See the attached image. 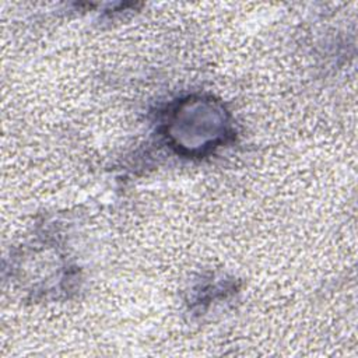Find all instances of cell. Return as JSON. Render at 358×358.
Wrapping results in <instances>:
<instances>
[{"instance_id": "6da1fadb", "label": "cell", "mask_w": 358, "mask_h": 358, "mask_svg": "<svg viewBox=\"0 0 358 358\" xmlns=\"http://www.w3.org/2000/svg\"><path fill=\"white\" fill-rule=\"evenodd\" d=\"M166 123L171 143L186 154H204L218 147L229 131L225 110L217 102L203 98L182 101Z\"/></svg>"}]
</instances>
